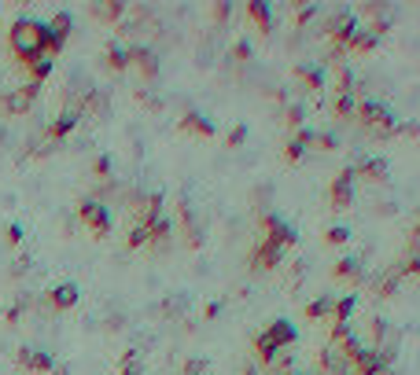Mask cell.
I'll use <instances>...</instances> for the list:
<instances>
[{"label": "cell", "mask_w": 420, "mask_h": 375, "mask_svg": "<svg viewBox=\"0 0 420 375\" xmlns=\"http://www.w3.org/2000/svg\"><path fill=\"white\" fill-rule=\"evenodd\" d=\"M8 48H11V56L19 59V67L26 70L34 59L44 56V23H37V19H15L11 30H8Z\"/></svg>", "instance_id": "cell-1"}, {"label": "cell", "mask_w": 420, "mask_h": 375, "mask_svg": "<svg viewBox=\"0 0 420 375\" xmlns=\"http://www.w3.org/2000/svg\"><path fill=\"white\" fill-rule=\"evenodd\" d=\"M354 118H358L365 129H373L376 136H391L395 133V114L387 110L383 103H376V100H365V103H358V110H354Z\"/></svg>", "instance_id": "cell-2"}, {"label": "cell", "mask_w": 420, "mask_h": 375, "mask_svg": "<svg viewBox=\"0 0 420 375\" xmlns=\"http://www.w3.org/2000/svg\"><path fill=\"white\" fill-rule=\"evenodd\" d=\"M70 30H74V15L70 11H56L52 23H44V56L48 59L63 52V44L70 41Z\"/></svg>", "instance_id": "cell-3"}, {"label": "cell", "mask_w": 420, "mask_h": 375, "mask_svg": "<svg viewBox=\"0 0 420 375\" xmlns=\"http://www.w3.org/2000/svg\"><path fill=\"white\" fill-rule=\"evenodd\" d=\"M37 92H41V85H34V81H26V85H19V89H8L4 96H0V110L11 114V118H23V114L34 107Z\"/></svg>", "instance_id": "cell-4"}, {"label": "cell", "mask_w": 420, "mask_h": 375, "mask_svg": "<svg viewBox=\"0 0 420 375\" xmlns=\"http://www.w3.org/2000/svg\"><path fill=\"white\" fill-rule=\"evenodd\" d=\"M78 217H82V224L89 228L96 239H104L111 232V214H107V206L100 199H82V203H78Z\"/></svg>", "instance_id": "cell-5"}, {"label": "cell", "mask_w": 420, "mask_h": 375, "mask_svg": "<svg viewBox=\"0 0 420 375\" xmlns=\"http://www.w3.org/2000/svg\"><path fill=\"white\" fill-rule=\"evenodd\" d=\"M354 166H343L335 173V181H332V188H328V199H332V206L335 210H350L354 206Z\"/></svg>", "instance_id": "cell-6"}, {"label": "cell", "mask_w": 420, "mask_h": 375, "mask_svg": "<svg viewBox=\"0 0 420 375\" xmlns=\"http://www.w3.org/2000/svg\"><path fill=\"white\" fill-rule=\"evenodd\" d=\"M133 217L140 228L155 224L163 217V191H148V195H133Z\"/></svg>", "instance_id": "cell-7"}, {"label": "cell", "mask_w": 420, "mask_h": 375, "mask_svg": "<svg viewBox=\"0 0 420 375\" xmlns=\"http://www.w3.org/2000/svg\"><path fill=\"white\" fill-rule=\"evenodd\" d=\"M258 228H262V239H273V243H280V247L288 250L292 243L299 239L295 236V228L288 224V221H280L277 214H262V221H258Z\"/></svg>", "instance_id": "cell-8"}, {"label": "cell", "mask_w": 420, "mask_h": 375, "mask_svg": "<svg viewBox=\"0 0 420 375\" xmlns=\"http://www.w3.org/2000/svg\"><path fill=\"white\" fill-rule=\"evenodd\" d=\"M284 262V247L273 239H258V247L251 250V269L254 272H266V269H277Z\"/></svg>", "instance_id": "cell-9"}, {"label": "cell", "mask_w": 420, "mask_h": 375, "mask_svg": "<svg viewBox=\"0 0 420 375\" xmlns=\"http://www.w3.org/2000/svg\"><path fill=\"white\" fill-rule=\"evenodd\" d=\"M125 56H129V63H133V67L140 70L144 81H155V77H159V56L152 52L148 44H129Z\"/></svg>", "instance_id": "cell-10"}, {"label": "cell", "mask_w": 420, "mask_h": 375, "mask_svg": "<svg viewBox=\"0 0 420 375\" xmlns=\"http://www.w3.org/2000/svg\"><path fill=\"white\" fill-rule=\"evenodd\" d=\"M262 338L269 342V346H277V350H292L295 338H299V331H295L292 320H273L269 328L262 331Z\"/></svg>", "instance_id": "cell-11"}, {"label": "cell", "mask_w": 420, "mask_h": 375, "mask_svg": "<svg viewBox=\"0 0 420 375\" xmlns=\"http://www.w3.org/2000/svg\"><path fill=\"white\" fill-rule=\"evenodd\" d=\"M177 217H181V228H185V243L192 250L196 247H203V224H199V217H196V210H192L188 203H181L177 206Z\"/></svg>", "instance_id": "cell-12"}, {"label": "cell", "mask_w": 420, "mask_h": 375, "mask_svg": "<svg viewBox=\"0 0 420 375\" xmlns=\"http://www.w3.org/2000/svg\"><path fill=\"white\" fill-rule=\"evenodd\" d=\"M78 122H82V114H78V110H70V107H63V114H59V118L44 129V140H48V144H56V140H63V136H70L74 129H78Z\"/></svg>", "instance_id": "cell-13"}, {"label": "cell", "mask_w": 420, "mask_h": 375, "mask_svg": "<svg viewBox=\"0 0 420 375\" xmlns=\"http://www.w3.org/2000/svg\"><path fill=\"white\" fill-rule=\"evenodd\" d=\"M78 298H82V291H78V284H56L52 291L44 295V302L56 309V313H63V309H74Z\"/></svg>", "instance_id": "cell-14"}, {"label": "cell", "mask_w": 420, "mask_h": 375, "mask_svg": "<svg viewBox=\"0 0 420 375\" xmlns=\"http://www.w3.org/2000/svg\"><path fill=\"white\" fill-rule=\"evenodd\" d=\"M15 364L26 368V371H52V368H56L52 357L41 353V350H30V346H23L19 353H15Z\"/></svg>", "instance_id": "cell-15"}, {"label": "cell", "mask_w": 420, "mask_h": 375, "mask_svg": "<svg viewBox=\"0 0 420 375\" xmlns=\"http://www.w3.org/2000/svg\"><path fill=\"white\" fill-rule=\"evenodd\" d=\"M317 364H321V375H350V361L343 353H339L335 346H325L317 357Z\"/></svg>", "instance_id": "cell-16"}, {"label": "cell", "mask_w": 420, "mask_h": 375, "mask_svg": "<svg viewBox=\"0 0 420 375\" xmlns=\"http://www.w3.org/2000/svg\"><path fill=\"white\" fill-rule=\"evenodd\" d=\"M292 74H295V81L306 92H321V89H325V70H321L317 63H299Z\"/></svg>", "instance_id": "cell-17"}, {"label": "cell", "mask_w": 420, "mask_h": 375, "mask_svg": "<svg viewBox=\"0 0 420 375\" xmlns=\"http://www.w3.org/2000/svg\"><path fill=\"white\" fill-rule=\"evenodd\" d=\"M177 129H181V133H192V136H203V140H210V136H214V122H210V118H203L199 110H188Z\"/></svg>", "instance_id": "cell-18"}, {"label": "cell", "mask_w": 420, "mask_h": 375, "mask_svg": "<svg viewBox=\"0 0 420 375\" xmlns=\"http://www.w3.org/2000/svg\"><path fill=\"white\" fill-rule=\"evenodd\" d=\"M89 15H92V19H100V23H111V26H115V23L125 19V4H122V0H100V4L89 8Z\"/></svg>", "instance_id": "cell-19"}, {"label": "cell", "mask_w": 420, "mask_h": 375, "mask_svg": "<svg viewBox=\"0 0 420 375\" xmlns=\"http://www.w3.org/2000/svg\"><path fill=\"white\" fill-rule=\"evenodd\" d=\"M310 140H314V129H306V125H302L299 133L284 144V162H292V166H295V162L306 155V148H310Z\"/></svg>", "instance_id": "cell-20"}, {"label": "cell", "mask_w": 420, "mask_h": 375, "mask_svg": "<svg viewBox=\"0 0 420 375\" xmlns=\"http://www.w3.org/2000/svg\"><path fill=\"white\" fill-rule=\"evenodd\" d=\"M332 272L339 276V280H350L354 287H358V284L365 280V265H362V258H339Z\"/></svg>", "instance_id": "cell-21"}, {"label": "cell", "mask_w": 420, "mask_h": 375, "mask_svg": "<svg viewBox=\"0 0 420 375\" xmlns=\"http://www.w3.org/2000/svg\"><path fill=\"white\" fill-rule=\"evenodd\" d=\"M380 368H387V364L380 361V353H376V350H365V346H362V353L354 357V364H350L354 375H376Z\"/></svg>", "instance_id": "cell-22"}, {"label": "cell", "mask_w": 420, "mask_h": 375, "mask_svg": "<svg viewBox=\"0 0 420 375\" xmlns=\"http://www.w3.org/2000/svg\"><path fill=\"white\" fill-rule=\"evenodd\" d=\"M354 173H358L362 181H369V184H383L387 181V162L383 158H365L362 166H354Z\"/></svg>", "instance_id": "cell-23"}, {"label": "cell", "mask_w": 420, "mask_h": 375, "mask_svg": "<svg viewBox=\"0 0 420 375\" xmlns=\"http://www.w3.org/2000/svg\"><path fill=\"white\" fill-rule=\"evenodd\" d=\"M104 67H107V70H115V74H122V70L129 67L125 44H118V41H111V44L104 48Z\"/></svg>", "instance_id": "cell-24"}, {"label": "cell", "mask_w": 420, "mask_h": 375, "mask_svg": "<svg viewBox=\"0 0 420 375\" xmlns=\"http://www.w3.org/2000/svg\"><path fill=\"white\" fill-rule=\"evenodd\" d=\"M247 15L254 19V26L262 30V34H269V30H273V15H269V4H266V0H251V4H247Z\"/></svg>", "instance_id": "cell-25"}, {"label": "cell", "mask_w": 420, "mask_h": 375, "mask_svg": "<svg viewBox=\"0 0 420 375\" xmlns=\"http://www.w3.org/2000/svg\"><path fill=\"white\" fill-rule=\"evenodd\" d=\"M398 284H402V272H398V265H395V269H387L380 280H376V298H395Z\"/></svg>", "instance_id": "cell-26"}, {"label": "cell", "mask_w": 420, "mask_h": 375, "mask_svg": "<svg viewBox=\"0 0 420 375\" xmlns=\"http://www.w3.org/2000/svg\"><path fill=\"white\" fill-rule=\"evenodd\" d=\"M173 236V221L170 217H159L155 224H148V243L152 247H163V243H170Z\"/></svg>", "instance_id": "cell-27"}, {"label": "cell", "mask_w": 420, "mask_h": 375, "mask_svg": "<svg viewBox=\"0 0 420 375\" xmlns=\"http://www.w3.org/2000/svg\"><path fill=\"white\" fill-rule=\"evenodd\" d=\"M354 309H358V295H343V298H335L332 305V320L335 324H347L354 317Z\"/></svg>", "instance_id": "cell-28"}, {"label": "cell", "mask_w": 420, "mask_h": 375, "mask_svg": "<svg viewBox=\"0 0 420 375\" xmlns=\"http://www.w3.org/2000/svg\"><path fill=\"white\" fill-rule=\"evenodd\" d=\"M376 41H380V37H373L369 30H362V26H358V34H354V37L347 41V56H350V52H362V56H365V52H373Z\"/></svg>", "instance_id": "cell-29"}, {"label": "cell", "mask_w": 420, "mask_h": 375, "mask_svg": "<svg viewBox=\"0 0 420 375\" xmlns=\"http://www.w3.org/2000/svg\"><path fill=\"white\" fill-rule=\"evenodd\" d=\"M332 305H335L332 295H321V298H314L310 305H306V317H310V320H325V317H332Z\"/></svg>", "instance_id": "cell-30"}, {"label": "cell", "mask_w": 420, "mask_h": 375, "mask_svg": "<svg viewBox=\"0 0 420 375\" xmlns=\"http://www.w3.org/2000/svg\"><path fill=\"white\" fill-rule=\"evenodd\" d=\"M26 74H30V81H34V85H41V81H44L48 74H52V59H48V56L34 59V63L26 67Z\"/></svg>", "instance_id": "cell-31"}, {"label": "cell", "mask_w": 420, "mask_h": 375, "mask_svg": "<svg viewBox=\"0 0 420 375\" xmlns=\"http://www.w3.org/2000/svg\"><path fill=\"white\" fill-rule=\"evenodd\" d=\"M302 122H306V110H302V103H288V107H284V125H288V129H295V133H299V129H302Z\"/></svg>", "instance_id": "cell-32"}, {"label": "cell", "mask_w": 420, "mask_h": 375, "mask_svg": "<svg viewBox=\"0 0 420 375\" xmlns=\"http://www.w3.org/2000/svg\"><path fill=\"white\" fill-rule=\"evenodd\" d=\"M118 375H144V368H140V357H137V350H125V353H122Z\"/></svg>", "instance_id": "cell-33"}, {"label": "cell", "mask_w": 420, "mask_h": 375, "mask_svg": "<svg viewBox=\"0 0 420 375\" xmlns=\"http://www.w3.org/2000/svg\"><path fill=\"white\" fill-rule=\"evenodd\" d=\"M354 110H358V103H354V92L335 96V114H339V118H354Z\"/></svg>", "instance_id": "cell-34"}, {"label": "cell", "mask_w": 420, "mask_h": 375, "mask_svg": "<svg viewBox=\"0 0 420 375\" xmlns=\"http://www.w3.org/2000/svg\"><path fill=\"white\" fill-rule=\"evenodd\" d=\"M350 85H354V74H350L347 63H339V67H335V92L343 96V92H350Z\"/></svg>", "instance_id": "cell-35"}, {"label": "cell", "mask_w": 420, "mask_h": 375, "mask_svg": "<svg viewBox=\"0 0 420 375\" xmlns=\"http://www.w3.org/2000/svg\"><path fill=\"white\" fill-rule=\"evenodd\" d=\"M335 133H317L314 129V140H310V148H317V151H335Z\"/></svg>", "instance_id": "cell-36"}, {"label": "cell", "mask_w": 420, "mask_h": 375, "mask_svg": "<svg viewBox=\"0 0 420 375\" xmlns=\"http://www.w3.org/2000/svg\"><path fill=\"white\" fill-rule=\"evenodd\" d=\"M125 243H129V250H137V247H148V228L133 224V228H129V236H125Z\"/></svg>", "instance_id": "cell-37"}, {"label": "cell", "mask_w": 420, "mask_h": 375, "mask_svg": "<svg viewBox=\"0 0 420 375\" xmlns=\"http://www.w3.org/2000/svg\"><path fill=\"white\" fill-rule=\"evenodd\" d=\"M314 19H321V8L317 4H310V8H299V19H295V30H306Z\"/></svg>", "instance_id": "cell-38"}, {"label": "cell", "mask_w": 420, "mask_h": 375, "mask_svg": "<svg viewBox=\"0 0 420 375\" xmlns=\"http://www.w3.org/2000/svg\"><path fill=\"white\" fill-rule=\"evenodd\" d=\"M30 305H34V298H26V295H23L19 302H15V305L8 309V317H4V320H8V324H19V317L26 313V309H30Z\"/></svg>", "instance_id": "cell-39"}, {"label": "cell", "mask_w": 420, "mask_h": 375, "mask_svg": "<svg viewBox=\"0 0 420 375\" xmlns=\"http://www.w3.org/2000/svg\"><path fill=\"white\" fill-rule=\"evenodd\" d=\"M133 96H137V103H144L148 110H163V100H159V96H152L148 89H137Z\"/></svg>", "instance_id": "cell-40"}, {"label": "cell", "mask_w": 420, "mask_h": 375, "mask_svg": "<svg viewBox=\"0 0 420 375\" xmlns=\"http://www.w3.org/2000/svg\"><path fill=\"white\" fill-rule=\"evenodd\" d=\"M244 140H247V125H233L229 136H225V148H240Z\"/></svg>", "instance_id": "cell-41"}, {"label": "cell", "mask_w": 420, "mask_h": 375, "mask_svg": "<svg viewBox=\"0 0 420 375\" xmlns=\"http://www.w3.org/2000/svg\"><path fill=\"white\" fill-rule=\"evenodd\" d=\"M362 11H365V15H369V19H373V23H376V19H383V15H387V11H391V8H387V4H383V0H380V4H376V0H369V4H365Z\"/></svg>", "instance_id": "cell-42"}, {"label": "cell", "mask_w": 420, "mask_h": 375, "mask_svg": "<svg viewBox=\"0 0 420 375\" xmlns=\"http://www.w3.org/2000/svg\"><path fill=\"white\" fill-rule=\"evenodd\" d=\"M92 173L100 177V181H111V158H107V155H100V158L92 162Z\"/></svg>", "instance_id": "cell-43"}, {"label": "cell", "mask_w": 420, "mask_h": 375, "mask_svg": "<svg viewBox=\"0 0 420 375\" xmlns=\"http://www.w3.org/2000/svg\"><path fill=\"white\" fill-rule=\"evenodd\" d=\"M229 56H233V63H247V59H251V44H247V41H236Z\"/></svg>", "instance_id": "cell-44"}, {"label": "cell", "mask_w": 420, "mask_h": 375, "mask_svg": "<svg viewBox=\"0 0 420 375\" xmlns=\"http://www.w3.org/2000/svg\"><path fill=\"white\" fill-rule=\"evenodd\" d=\"M203 371H206L203 357H192V361H185V368H181V375H203Z\"/></svg>", "instance_id": "cell-45"}, {"label": "cell", "mask_w": 420, "mask_h": 375, "mask_svg": "<svg viewBox=\"0 0 420 375\" xmlns=\"http://www.w3.org/2000/svg\"><path fill=\"white\" fill-rule=\"evenodd\" d=\"M347 239H350V228H343V224L328 228V243H335V247H339V243H347Z\"/></svg>", "instance_id": "cell-46"}, {"label": "cell", "mask_w": 420, "mask_h": 375, "mask_svg": "<svg viewBox=\"0 0 420 375\" xmlns=\"http://www.w3.org/2000/svg\"><path fill=\"white\" fill-rule=\"evenodd\" d=\"M395 133H398V136H420V125H416V122H402V125H395ZM395 133H391V136H395Z\"/></svg>", "instance_id": "cell-47"}, {"label": "cell", "mask_w": 420, "mask_h": 375, "mask_svg": "<svg viewBox=\"0 0 420 375\" xmlns=\"http://www.w3.org/2000/svg\"><path fill=\"white\" fill-rule=\"evenodd\" d=\"M30 272V258L23 254V258H15V265H11V276H15V280H19V276H26Z\"/></svg>", "instance_id": "cell-48"}, {"label": "cell", "mask_w": 420, "mask_h": 375, "mask_svg": "<svg viewBox=\"0 0 420 375\" xmlns=\"http://www.w3.org/2000/svg\"><path fill=\"white\" fill-rule=\"evenodd\" d=\"M229 15H233V8L225 4V0H218V4H214V23H225Z\"/></svg>", "instance_id": "cell-49"}, {"label": "cell", "mask_w": 420, "mask_h": 375, "mask_svg": "<svg viewBox=\"0 0 420 375\" xmlns=\"http://www.w3.org/2000/svg\"><path fill=\"white\" fill-rule=\"evenodd\" d=\"M409 258H420V224L413 228V236H409Z\"/></svg>", "instance_id": "cell-50"}, {"label": "cell", "mask_w": 420, "mask_h": 375, "mask_svg": "<svg viewBox=\"0 0 420 375\" xmlns=\"http://www.w3.org/2000/svg\"><path fill=\"white\" fill-rule=\"evenodd\" d=\"M8 243H11V247H19V243H23V228L19 224H8Z\"/></svg>", "instance_id": "cell-51"}, {"label": "cell", "mask_w": 420, "mask_h": 375, "mask_svg": "<svg viewBox=\"0 0 420 375\" xmlns=\"http://www.w3.org/2000/svg\"><path fill=\"white\" fill-rule=\"evenodd\" d=\"M218 313H221V302H210V305L203 309V317H206V320H214Z\"/></svg>", "instance_id": "cell-52"}, {"label": "cell", "mask_w": 420, "mask_h": 375, "mask_svg": "<svg viewBox=\"0 0 420 375\" xmlns=\"http://www.w3.org/2000/svg\"><path fill=\"white\" fill-rule=\"evenodd\" d=\"M240 375H258V368H254V364H247V368H244V371H240Z\"/></svg>", "instance_id": "cell-53"}, {"label": "cell", "mask_w": 420, "mask_h": 375, "mask_svg": "<svg viewBox=\"0 0 420 375\" xmlns=\"http://www.w3.org/2000/svg\"><path fill=\"white\" fill-rule=\"evenodd\" d=\"M376 375H395V368H380Z\"/></svg>", "instance_id": "cell-54"}]
</instances>
